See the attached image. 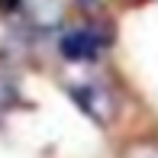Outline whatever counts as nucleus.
<instances>
[{"label":"nucleus","mask_w":158,"mask_h":158,"mask_svg":"<svg viewBox=\"0 0 158 158\" xmlns=\"http://www.w3.org/2000/svg\"><path fill=\"white\" fill-rule=\"evenodd\" d=\"M68 90H71V97H74V103L81 106L94 123L106 126V123L116 119L119 100H116V94H113V87L106 81H100V77H81V81H71Z\"/></svg>","instance_id":"1"},{"label":"nucleus","mask_w":158,"mask_h":158,"mask_svg":"<svg viewBox=\"0 0 158 158\" xmlns=\"http://www.w3.org/2000/svg\"><path fill=\"white\" fill-rule=\"evenodd\" d=\"M58 48L68 61H94L106 48V32H100L97 26H81V29L64 32Z\"/></svg>","instance_id":"2"},{"label":"nucleus","mask_w":158,"mask_h":158,"mask_svg":"<svg viewBox=\"0 0 158 158\" xmlns=\"http://www.w3.org/2000/svg\"><path fill=\"white\" fill-rule=\"evenodd\" d=\"M19 6H26L29 19H32L35 26H42V29L58 26L61 16H64V3H61V0H23Z\"/></svg>","instance_id":"3"},{"label":"nucleus","mask_w":158,"mask_h":158,"mask_svg":"<svg viewBox=\"0 0 158 158\" xmlns=\"http://www.w3.org/2000/svg\"><path fill=\"white\" fill-rule=\"evenodd\" d=\"M16 100H19V97H16V87H13L10 81H3V77H0V116H3V113L16 103Z\"/></svg>","instance_id":"4"},{"label":"nucleus","mask_w":158,"mask_h":158,"mask_svg":"<svg viewBox=\"0 0 158 158\" xmlns=\"http://www.w3.org/2000/svg\"><path fill=\"white\" fill-rule=\"evenodd\" d=\"M126 158H158V148H152V145H135V148H129Z\"/></svg>","instance_id":"5"},{"label":"nucleus","mask_w":158,"mask_h":158,"mask_svg":"<svg viewBox=\"0 0 158 158\" xmlns=\"http://www.w3.org/2000/svg\"><path fill=\"white\" fill-rule=\"evenodd\" d=\"M84 6H87V10H94V6H100V0H81Z\"/></svg>","instance_id":"6"}]
</instances>
